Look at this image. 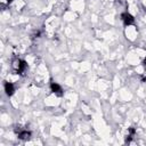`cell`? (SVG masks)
Segmentation results:
<instances>
[{
  "label": "cell",
  "mask_w": 146,
  "mask_h": 146,
  "mask_svg": "<svg viewBox=\"0 0 146 146\" xmlns=\"http://www.w3.org/2000/svg\"><path fill=\"white\" fill-rule=\"evenodd\" d=\"M5 90H6L7 95H9V96H10V95L14 92V87H13V84H11V83H9V82L5 83Z\"/></svg>",
  "instance_id": "277c9868"
},
{
  "label": "cell",
  "mask_w": 146,
  "mask_h": 146,
  "mask_svg": "<svg viewBox=\"0 0 146 146\" xmlns=\"http://www.w3.org/2000/svg\"><path fill=\"white\" fill-rule=\"evenodd\" d=\"M51 91H52V92H55V94H59V95L62 94V92H60V91H62L60 87H59L57 83H55V82H52V83H51Z\"/></svg>",
  "instance_id": "5b68a950"
},
{
  "label": "cell",
  "mask_w": 146,
  "mask_h": 146,
  "mask_svg": "<svg viewBox=\"0 0 146 146\" xmlns=\"http://www.w3.org/2000/svg\"><path fill=\"white\" fill-rule=\"evenodd\" d=\"M11 68L15 73H18V74H22L25 70H26V64L25 62L18 59V58H15L13 62H11Z\"/></svg>",
  "instance_id": "6da1fadb"
},
{
  "label": "cell",
  "mask_w": 146,
  "mask_h": 146,
  "mask_svg": "<svg viewBox=\"0 0 146 146\" xmlns=\"http://www.w3.org/2000/svg\"><path fill=\"white\" fill-rule=\"evenodd\" d=\"M17 136H18V138H21V139H23V140H26V139H29L30 137H31V132L27 130V129H18L17 131Z\"/></svg>",
  "instance_id": "7a4b0ae2"
},
{
  "label": "cell",
  "mask_w": 146,
  "mask_h": 146,
  "mask_svg": "<svg viewBox=\"0 0 146 146\" xmlns=\"http://www.w3.org/2000/svg\"><path fill=\"white\" fill-rule=\"evenodd\" d=\"M122 19H123V22H124V24L125 25H130V24H132L133 23V17L130 15V14H128V13H124L123 15H122Z\"/></svg>",
  "instance_id": "3957f363"
}]
</instances>
